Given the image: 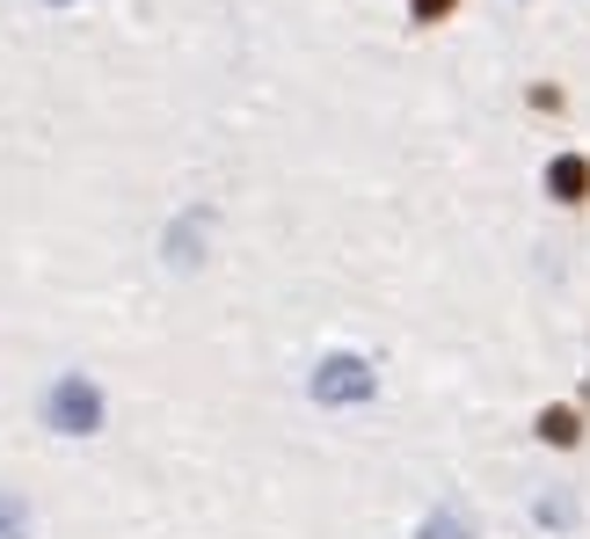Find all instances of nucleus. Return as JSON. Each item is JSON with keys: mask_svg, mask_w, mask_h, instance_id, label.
<instances>
[{"mask_svg": "<svg viewBox=\"0 0 590 539\" xmlns=\"http://www.w3.org/2000/svg\"><path fill=\"white\" fill-rule=\"evenodd\" d=\"M103 423V394L87 380H59L52 386V431H66V437H87Z\"/></svg>", "mask_w": 590, "mask_h": 539, "instance_id": "obj_1", "label": "nucleus"}, {"mask_svg": "<svg viewBox=\"0 0 590 539\" xmlns=\"http://www.w3.org/2000/svg\"><path fill=\"white\" fill-rule=\"evenodd\" d=\"M372 386L380 380H372L365 357H321V372H313V394L321 401H365Z\"/></svg>", "mask_w": 590, "mask_h": 539, "instance_id": "obj_2", "label": "nucleus"}, {"mask_svg": "<svg viewBox=\"0 0 590 539\" xmlns=\"http://www.w3.org/2000/svg\"><path fill=\"white\" fill-rule=\"evenodd\" d=\"M547 190L561 197V205H576V197L590 190V160H576V154H561L555 168H547Z\"/></svg>", "mask_w": 590, "mask_h": 539, "instance_id": "obj_3", "label": "nucleus"}, {"mask_svg": "<svg viewBox=\"0 0 590 539\" xmlns=\"http://www.w3.org/2000/svg\"><path fill=\"white\" fill-rule=\"evenodd\" d=\"M416 539H474V525H467V510H437Z\"/></svg>", "mask_w": 590, "mask_h": 539, "instance_id": "obj_4", "label": "nucleus"}, {"mask_svg": "<svg viewBox=\"0 0 590 539\" xmlns=\"http://www.w3.org/2000/svg\"><path fill=\"white\" fill-rule=\"evenodd\" d=\"M539 437H547V445H576V416L569 408H547V416H539Z\"/></svg>", "mask_w": 590, "mask_h": 539, "instance_id": "obj_5", "label": "nucleus"}, {"mask_svg": "<svg viewBox=\"0 0 590 539\" xmlns=\"http://www.w3.org/2000/svg\"><path fill=\"white\" fill-rule=\"evenodd\" d=\"M22 532H30V525H22V504H15V496H0V539H22Z\"/></svg>", "mask_w": 590, "mask_h": 539, "instance_id": "obj_6", "label": "nucleus"}, {"mask_svg": "<svg viewBox=\"0 0 590 539\" xmlns=\"http://www.w3.org/2000/svg\"><path fill=\"white\" fill-rule=\"evenodd\" d=\"M445 8H452V0H416V15H423V22H437Z\"/></svg>", "mask_w": 590, "mask_h": 539, "instance_id": "obj_7", "label": "nucleus"}]
</instances>
